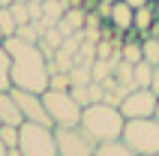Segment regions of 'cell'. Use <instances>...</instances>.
Segmentation results:
<instances>
[{
    "instance_id": "1",
    "label": "cell",
    "mask_w": 159,
    "mask_h": 156,
    "mask_svg": "<svg viewBox=\"0 0 159 156\" xmlns=\"http://www.w3.org/2000/svg\"><path fill=\"white\" fill-rule=\"evenodd\" d=\"M9 51V60H12V87H21V90H33V93H45L48 90V57L42 54L39 42H27V39H18V36H6L3 39Z\"/></svg>"
},
{
    "instance_id": "2",
    "label": "cell",
    "mask_w": 159,
    "mask_h": 156,
    "mask_svg": "<svg viewBox=\"0 0 159 156\" xmlns=\"http://www.w3.org/2000/svg\"><path fill=\"white\" fill-rule=\"evenodd\" d=\"M78 126L87 132L90 138L102 144V141H114L123 135V126H126V117L123 111L111 102H90L81 108V120Z\"/></svg>"
},
{
    "instance_id": "3",
    "label": "cell",
    "mask_w": 159,
    "mask_h": 156,
    "mask_svg": "<svg viewBox=\"0 0 159 156\" xmlns=\"http://www.w3.org/2000/svg\"><path fill=\"white\" fill-rule=\"evenodd\" d=\"M18 147L24 156H57V138H54V126L24 120L18 126Z\"/></svg>"
},
{
    "instance_id": "4",
    "label": "cell",
    "mask_w": 159,
    "mask_h": 156,
    "mask_svg": "<svg viewBox=\"0 0 159 156\" xmlns=\"http://www.w3.org/2000/svg\"><path fill=\"white\" fill-rule=\"evenodd\" d=\"M120 138H123L138 156L159 153V120L156 117H135V120H126Z\"/></svg>"
},
{
    "instance_id": "5",
    "label": "cell",
    "mask_w": 159,
    "mask_h": 156,
    "mask_svg": "<svg viewBox=\"0 0 159 156\" xmlns=\"http://www.w3.org/2000/svg\"><path fill=\"white\" fill-rule=\"evenodd\" d=\"M42 102H45V111H48L54 126H78L81 105L72 99L69 90H54V87H48L42 93Z\"/></svg>"
},
{
    "instance_id": "6",
    "label": "cell",
    "mask_w": 159,
    "mask_h": 156,
    "mask_svg": "<svg viewBox=\"0 0 159 156\" xmlns=\"http://www.w3.org/2000/svg\"><path fill=\"white\" fill-rule=\"evenodd\" d=\"M57 156H96V141L81 126H54Z\"/></svg>"
},
{
    "instance_id": "7",
    "label": "cell",
    "mask_w": 159,
    "mask_h": 156,
    "mask_svg": "<svg viewBox=\"0 0 159 156\" xmlns=\"http://www.w3.org/2000/svg\"><path fill=\"white\" fill-rule=\"evenodd\" d=\"M156 102L159 96L153 93L150 87H132L129 93L120 99V111H123L126 120H135V117H156Z\"/></svg>"
},
{
    "instance_id": "8",
    "label": "cell",
    "mask_w": 159,
    "mask_h": 156,
    "mask_svg": "<svg viewBox=\"0 0 159 156\" xmlns=\"http://www.w3.org/2000/svg\"><path fill=\"white\" fill-rule=\"evenodd\" d=\"M12 96H15L18 108H21V117L30 123H42V126H54L48 111H45L42 93H33V90H21V87H12Z\"/></svg>"
},
{
    "instance_id": "9",
    "label": "cell",
    "mask_w": 159,
    "mask_h": 156,
    "mask_svg": "<svg viewBox=\"0 0 159 156\" xmlns=\"http://www.w3.org/2000/svg\"><path fill=\"white\" fill-rule=\"evenodd\" d=\"M132 18H135V9L129 6V3H123V0H117V3H111V12H108V21H105V24H111L114 33L126 36L129 30H135V27H132Z\"/></svg>"
},
{
    "instance_id": "10",
    "label": "cell",
    "mask_w": 159,
    "mask_h": 156,
    "mask_svg": "<svg viewBox=\"0 0 159 156\" xmlns=\"http://www.w3.org/2000/svg\"><path fill=\"white\" fill-rule=\"evenodd\" d=\"M0 123H9V126H21L24 123L21 108H18L15 96H12V87L9 90H0Z\"/></svg>"
},
{
    "instance_id": "11",
    "label": "cell",
    "mask_w": 159,
    "mask_h": 156,
    "mask_svg": "<svg viewBox=\"0 0 159 156\" xmlns=\"http://www.w3.org/2000/svg\"><path fill=\"white\" fill-rule=\"evenodd\" d=\"M159 21V12H156V3H147V6L135 9V18H132V27L135 33H153V27Z\"/></svg>"
},
{
    "instance_id": "12",
    "label": "cell",
    "mask_w": 159,
    "mask_h": 156,
    "mask_svg": "<svg viewBox=\"0 0 159 156\" xmlns=\"http://www.w3.org/2000/svg\"><path fill=\"white\" fill-rule=\"evenodd\" d=\"M96 156H138L123 138H114V141H102L96 144Z\"/></svg>"
},
{
    "instance_id": "13",
    "label": "cell",
    "mask_w": 159,
    "mask_h": 156,
    "mask_svg": "<svg viewBox=\"0 0 159 156\" xmlns=\"http://www.w3.org/2000/svg\"><path fill=\"white\" fill-rule=\"evenodd\" d=\"M150 81H153V63L138 60L132 66V84L135 87H150Z\"/></svg>"
},
{
    "instance_id": "14",
    "label": "cell",
    "mask_w": 159,
    "mask_h": 156,
    "mask_svg": "<svg viewBox=\"0 0 159 156\" xmlns=\"http://www.w3.org/2000/svg\"><path fill=\"white\" fill-rule=\"evenodd\" d=\"M9 69H12V60H9V51H6V45H3V39H0V90H9L12 87Z\"/></svg>"
},
{
    "instance_id": "15",
    "label": "cell",
    "mask_w": 159,
    "mask_h": 156,
    "mask_svg": "<svg viewBox=\"0 0 159 156\" xmlns=\"http://www.w3.org/2000/svg\"><path fill=\"white\" fill-rule=\"evenodd\" d=\"M15 36L18 39H27V42H39L42 39V27L36 24V21H27V24H18Z\"/></svg>"
},
{
    "instance_id": "16",
    "label": "cell",
    "mask_w": 159,
    "mask_h": 156,
    "mask_svg": "<svg viewBox=\"0 0 159 156\" xmlns=\"http://www.w3.org/2000/svg\"><path fill=\"white\" fill-rule=\"evenodd\" d=\"M15 30H18V24L12 18V12H9V6H0V39L15 36Z\"/></svg>"
},
{
    "instance_id": "17",
    "label": "cell",
    "mask_w": 159,
    "mask_h": 156,
    "mask_svg": "<svg viewBox=\"0 0 159 156\" xmlns=\"http://www.w3.org/2000/svg\"><path fill=\"white\" fill-rule=\"evenodd\" d=\"M69 81H72V84H90V81H93L90 66H87V63H75V66L69 69Z\"/></svg>"
},
{
    "instance_id": "18",
    "label": "cell",
    "mask_w": 159,
    "mask_h": 156,
    "mask_svg": "<svg viewBox=\"0 0 159 156\" xmlns=\"http://www.w3.org/2000/svg\"><path fill=\"white\" fill-rule=\"evenodd\" d=\"M141 51H144V60L153 63V66H159V39H141Z\"/></svg>"
},
{
    "instance_id": "19",
    "label": "cell",
    "mask_w": 159,
    "mask_h": 156,
    "mask_svg": "<svg viewBox=\"0 0 159 156\" xmlns=\"http://www.w3.org/2000/svg\"><path fill=\"white\" fill-rule=\"evenodd\" d=\"M48 87H54V90H69V87H72L69 72H63V69L51 72V78H48Z\"/></svg>"
},
{
    "instance_id": "20",
    "label": "cell",
    "mask_w": 159,
    "mask_h": 156,
    "mask_svg": "<svg viewBox=\"0 0 159 156\" xmlns=\"http://www.w3.org/2000/svg\"><path fill=\"white\" fill-rule=\"evenodd\" d=\"M69 93H72V99H75L81 108H84V105H90V84H72Z\"/></svg>"
},
{
    "instance_id": "21",
    "label": "cell",
    "mask_w": 159,
    "mask_h": 156,
    "mask_svg": "<svg viewBox=\"0 0 159 156\" xmlns=\"http://www.w3.org/2000/svg\"><path fill=\"white\" fill-rule=\"evenodd\" d=\"M27 3H30V0H27ZM27 3H12V6H9L15 24H27V21H30V6H27Z\"/></svg>"
},
{
    "instance_id": "22",
    "label": "cell",
    "mask_w": 159,
    "mask_h": 156,
    "mask_svg": "<svg viewBox=\"0 0 159 156\" xmlns=\"http://www.w3.org/2000/svg\"><path fill=\"white\" fill-rule=\"evenodd\" d=\"M0 141H3L6 147H18V126L3 123V126H0Z\"/></svg>"
},
{
    "instance_id": "23",
    "label": "cell",
    "mask_w": 159,
    "mask_h": 156,
    "mask_svg": "<svg viewBox=\"0 0 159 156\" xmlns=\"http://www.w3.org/2000/svg\"><path fill=\"white\" fill-rule=\"evenodd\" d=\"M27 6H30V21H42V3H36V0H30Z\"/></svg>"
},
{
    "instance_id": "24",
    "label": "cell",
    "mask_w": 159,
    "mask_h": 156,
    "mask_svg": "<svg viewBox=\"0 0 159 156\" xmlns=\"http://www.w3.org/2000/svg\"><path fill=\"white\" fill-rule=\"evenodd\" d=\"M150 90L159 96V66H153V81H150Z\"/></svg>"
},
{
    "instance_id": "25",
    "label": "cell",
    "mask_w": 159,
    "mask_h": 156,
    "mask_svg": "<svg viewBox=\"0 0 159 156\" xmlns=\"http://www.w3.org/2000/svg\"><path fill=\"white\" fill-rule=\"evenodd\" d=\"M123 3H129V6H132V9H141V6H147L150 0H123Z\"/></svg>"
},
{
    "instance_id": "26",
    "label": "cell",
    "mask_w": 159,
    "mask_h": 156,
    "mask_svg": "<svg viewBox=\"0 0 159 156\" xmlns=\"http://www.w3.org/2000/svg\"><path fill=\"white\" fill-rule=\"evenodd\" d=\"M6 156H24V153H21V147H9V150H6Z\"/></svg>"
},
{
    "instance_id": "27",
    "label": "cell",
    "mask_w": 159,
    "mask_h": 156,
    "mask_svg": "<svg viewBox=\"0 0 159 156\" xmlns=\"http://www.w3.org/2000/svg\"><path fill=\"white\" fill-rule=\"evenodd\" d=\"M6 150H9V147L3 144V141H0V156H6Z\"/></svg>"
},
{
    "instance_id": "28",
    "label": "cell",
    "mask_w": 159,
    "mask_h": 156,
    "mask_svg": "<svg viewBox=\"0 0 159 156\" xmlns=\"http://www.w3.org/2000/svg\"><path fill=\"white\" fill-rule=\"evenodd\" d=\"M0 6H12V0H0Z\"/></svg>"
},
{
    "instance_id": "29",
    "label": "cell",
    "mask_w": 159,
    "mask_h": 156,
    "mask_svg": "<svg viewBox=\"0 0 159 156\" xmlns=\"http://www.w3.org/2000/svg\"><path fill=\"white\" fill-rule=\"evenodd\" d=\"M96 3H108V6H111V3H117V0H96Z\"/></svg>"
},
{
    "instance_id": "30",
    "label": "cell",
    "mask_w": 159,
    "mask_h": 156,
    "mask_svg": "<svg viewBox=\"0 0 159 156\" xmlns=\"http://www.w3.org/2000/svg\"><path fill=\"white\" fill-rule=\"evenodd\" d=\"M156 120H159V102H156Z\"/></svg>"
},
{
    "instance_id": "31",
    "label": "cell",
    "mask_w": 159,
    "mask_h": 156,
    "mask_svg": "<svg viewBox=\"0 0 159 156\" xmlns=\"http://www.w3.org/2000/svg\"><path fill=\"white\" fill-rule=\"evenodd\" d=\"M12 3H27V0H12Z\"/></svg>"
},
{
    "instance_id": "32",
    "label": "cell",
    "mask_w": 159,
    "mask_h": 156,
    "mask_svg": "<svg viewBox=\"0 0 159 156\" xmlns=\"http://www.w3.org/2000/svg\"><path fill=\"white\" fill-rule=\"evenodd\" d=\"M144 156H159V153H144Z\"/></svg>"
},
{
    "instance_id": "33",
    "label": "cell",
    "mask_w": 159,
    "mask_h": 156,
    "mask_svg": "<svg viewBox=\"0 0 159 156\" xmlns=\"http://www.w3.org/2000/svg\"><path fill=\"white\" fill-rule=\"evenodd\" d=\"M150 3H159V0H150Z\"/></svg>"
},
{
    "instance_id": "34",
    "label": "cell",
    "mask_w": 159,
    "mask_h": 156,
    "mask_svg": "<svg viewBox=\"0 0 159 156\" xmlns=\"http://www.w3.org/2000/svg\"><path fill=\"white\" fill-rule=\"evenodd\" d=\"M0 126H3V123H0Z\"/></svg>"
}]
</instances>
